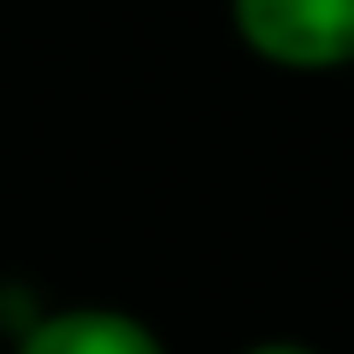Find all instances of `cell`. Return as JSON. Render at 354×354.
Segmentation results:
<instances>
[{
    "mask_svg": "<svg viewBox=\"0 0 354 354\" xmlns=\"http://www.w3.org/2000/svg\"><path fill=\"white\" fill-rule=\"evenodd\" d=\"M248 59L283 77H330L354 65V0H225Z\"/></svg>",
    "mask_w": 354,
    "mask_h": 354,
    "instance_id": "6da1fadb",
    "label": "cell"
},
{
    "mask_svg": "<svg viewBox=\"0 0 354 354\" xmlns=\"http://www.w3.org/2000/svg\"><path fill=\"white\" fill-rule=\"evenodd\" d=\"M236 354H325V348L307 342V337H260V342H248V348H236Z\"/></svg>",
    "mask_w": 354,
    "mask_h": 354,
    "instance_id": "3957f363",
    "label": "cell"
},
{
    "mask_svg": "<svg viewBox=\"0 0 354 354\" xmlns=\"http://www.w3.org/2000/svg\"><path fill=\"white\" fill-rule=\"evenodd\" d=\"M12 354H171L142 313L113 301H65L12 337Z\"/></svg>",
    "mask_w": 354,
    "mask_h": 354,
    "instance_id": "7a4b0ae2",
    "label": "cell"
}]
</instances>
